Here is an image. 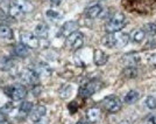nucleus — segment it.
Returning <instances> with one entry per match:
<instances>
[{"label":"nucleus","mask_w":156,"mask_h":124,"mask_svg":"<svg viewBox=\"0 0 156 124\" xmlns=\"http://www.w3.org/2000/svg\"><path fill=\"white\" fill-rule=\"evenodd\" d=\"M129 41V35L126 33H110L103 38V45L111 48H122Z\"/></svg>","instance_id":"nucleus-1"},{"label":"nucleus","mask_w":156,"mask_h":124,"mask_svg":"<svg viewBox=\"0 0 156 124\" xmlns=\"http://www.w3.org/2000/svg\"><path fill=\"white\" fill-rule=\"evenodd\" d=\"M126 25V18L122 13H117L114 14L108 22L106 24L105 29L107 33H117L119 31H121Z\"/></svg>","instance_id":"nucleus-2"},{"label":"nucleus","mask_w":156,"mask_h":124,"mask_svg":"<svg viewBox=\"0 0 156 124\" xmlns=\"http://www.w3.org/2000/svg\"><path fill=\"white\" fill-rule=\"evenodd\" d=\"M83 43H84V36H83L82 33L78 32V31L73 32L66 38V47L72 49V51L79 49L80 47L83 46Z\"/></svg>","instance_id":"nucleus-3"},{"label":"nucleus","mask_w":156,"mask_h":124,"mask_svg":"<svg viewBox=\"0 0 156 124\" xmlns=\"http://www.w3.org/2000/svg\"><path fill=\"white\" fill-rule=\"evenodd\" d=\"M20 40H21V43L25 45L26 47H28V48L35 49V48H37L40 46L39 38L30 32H21Z\"/></svg>","instance_id":"nucleus-4"},{"label":"nucleus","mask_w":156,"mask_h":124,"mask_svg":"<svg viewBox=\"0 0 156 124\" xmlns=\"http://www.w3.org/2000/svg\"><path fill=\"white\" fill-rule=\"evenodd\" d=\"M98 88H99V82L96 81V80H93V81L87 82L86 85H82V87L79 88L78 95H79V97H82V98H87V97H90V96H92L94 92H97Z\"/></svg>","instance_id":"nucleus-5"},{"label":"nucleus","mask_w":156,"mask_h":124,"mask_svg":"<svg viewBox=\"0 0 156 124\" xmlns=\"http://www.w3.org/2000/svg\"><path fill=\"white\" fill-rule=\"evenodd\" d=\"M103 105L106 109V111H108V112H117V111L121 109V101L117 96L111 95V96H107V97L104 98Z\"/></svg>","instance_id":"nucleus-6"},{"label":"nucleus","mask_w":156,"mask_h":124,"mask_svg":"<svg viewBox=\"0 0 156 124\" xmlns=\"http://www.w3.org/2000/svg\"><path fill=\"white\" fill-rule=\"evenodd\" d=\"M7 95L12 98L13 101H21L26 97L27 89L21 85H16L13 87H9L7 90Z\"/></svg>","instance_id":"nucleus-7"},{"label":"nucleus","mask_w":156,"mask_h":124,"mask_svg":"<svg viewBox=\"0 0 156 124\" xmlns=\"http://www.w3.org/2000/svg\"><path fill=\"white\" fill-rule=\"evenodd\" d=\"M20 76L22 78V81H25L26 83L30 85H36L39 83V75L33 69H23L20 74Z\"/></svg>","instance_id":"nucleus-8"},{"label":"nucleus","mask_w":156,"mask_h":124,"mask_svg":"<svg viewBox=\"0 0 156 124\" xmlns=\"http://www.w3.org/2000/svg\"><path fill=\"white\" fill-rule=\"evenodd\" d=\"M47 114V109L44 105H36V107H34L32 109V111L29 112V118H30V121L33 122H40L41 121V118L43 117L44 115Z\"/></svg>","instance_id":"nucleus-9"},{"label":"nucleus","mask_w":156,"mask_h":124,"mask_svg":"<svg viewBox=\"0 0 156 124\" xmlns=\"http://www.w3.org/2000/svg\"><path fill=\"white\" fill-rule=\"evenodd\" d=\"M122 61L127 67H136L140 62V56L137 53H127L122 56Z\"/></svg>","instance_id":"nucleus-10"},{"label":"nucleus","mask_w":156,"mask_h":124,"mask_svg":"<svg viewBox=\"0 0 156 124\" xmlns=\"http://www.w3.org/2000/svg\"><path fill=\"white\" fill-rule=\"evenodd\" d=\"M78 29V24L76 21H69V22H65L64 25L61 28V34L63 36H69L70 34H72L73 32H76Z\"/></svg>","instance_id":"nucleus-11"},{"label":"nucleus","mask_w":156,"mask_h":124,"mask_svg":"<svg viewBox=\"0 0 156 124\" xmlns=\"http://www.w3.org/2000/svg\"><path fill=\"white\" fill-rule=\"evenodd\" d=\"M93 61L97 66H104L108 61V55L100 49H96L93 53Z\"/></svg>","instance_id":"nucleus-12"},{"label":"nucleus","mask_w":156,"mask_h":124,"mask_svg":"<svg viewBox=\"0 0 156 124\" xmlns=\"http://www.w3.org/2000/svg\"><path fill=\"white\" fill-rule=\"evenodd\" d=\"M13 5L18 7L22 13H28V12H32L34 9L33 4H30L27 0H13Z\"/></svg>","instance_id":"nucleus-13"},{"label":"nucleus","mask_w":156,"mask_h":124,"mask_svg":"<svg viewBox=\"0 0 156 124\" xmlns=\"http://www.w3.org/2000/svg\"><path fill=\"white\" fill-rule=\"evenodd\" d=\"M101 115V111L99 108H90L89 110L86 111V118H87V122L90 123H96L99 121Z\"/></svg>","instance_id":"nucleus-14"},{"label":"nucleus","mask_w":156,"mask_h":124,"mask_svg":"<svg viewBox=\"0 0 156 124\" xmlns=\"http://www.w3.org/2000/svg\"><path fill=\"white\" fill-rule=\"evenodd\" d=\"M101 11H103V7L100 6V5H98V4H96V5H92V6H90L87 9H86L85 15H86L87 18L93 19V18L99 17L100 13H101Z\"/></svg>","instance_id":"nucleus-15"},{"label":"nucleus","mask_w":156,"mask_h":124,"mask_svg":"<svg viewBox=\"0 0 156 124\" xmlns=\"http://www.w3.org/2000/svg\"><path fill=\"white\" fill-rule=\"evenodd\" d=\"M146 38V33L143 29L141 28H136V29H133L132 33H130V39L133 40L134 42H137V43H140V42H142L143 40Z\"/></svg>","instance_id":"nucleus-16"},{"label":"nucleus","mask_w":156,"mask_h":124,"mask_svg":"<svg viewBox=\"0 0 156 124\" xmlns=\"http://www.w3.org/2000/svg\"><path fill=\"white\" fill-rule=\"evenodd\" d=\"M48 32H49V27L47 26L46 24H39L36 28H35V35L37 38H47L48 35Z\"/></svg>","instance_id":"nucleus-17"},{"label":"nucleus","mask_w":156,"mask_h":124,"mask_svg":"<svg viewBox=\"0 0 156 124\" xmlns=\"http://www.w3.org/2000/svg\"><path fill=\"white\" fill-rule=\"evenodd\" d=\"M0 38L4 39H12L13 38V32L12 29L6 25H0Z\"/></svg>","instance_id":"nucleus-18"},{"label":"nucleus","mask_w":156,"mask_h":124,"mask_svg":"<svg viewBox=\"0 0 156 124\" xmlns=\"http://www.w3.org/2000/svg\"><path fill=\"white\" fill-rule=\"evenodd\" d=\"M14 53L15 55H18L20 58H26L28 55V51H27V47L22 43H18L14 47Z\"/></svg>","instance_id":"nucleus-19"},{"label":"nucleus","mask_w":156,"mask_h":124,"mask_svg":"<svg viewBox=\"0 0 156 124\" xmlns=\"http://www.w3.org/2000/svg\"><path fill=\"white\" fill-rule=\"evenodd\" d=\"M139 100V92L136 90H129L125 95V102L126 103H134Z\"/></svg>","instance_id":"nucleus-20"},{"label":"nucleus","mask_w":156,"mask_h":124,"mask_svg":"<svg viewBox=\"0 0 156 124\" xmlns=\"http://www.w3.org/2000/svg\"><path fill=\"white\" fill-rule=\"evenodd\" d=\"M34 72L36 73L37 75H42V76H48V75H50L51 72H50V69L47 67L46 65H39L35 69H34Z\"/></svg>","instance_id":"nucleus-21"},{"label":"nucleus","mask_w":156,"mask_h":124,"mask_svg":"<svg viewBox=\"0 0 156 124\" xmlns=\"http://www.w3.org/2000/svg\"><path fill=\"white\" fill-rule=\"evenodd\" d=\"M72 94V87L69 85H65L62 87V89L59 90V96L62 98H69Z\"/></svg>","instance_id":"nucleus-22"},{"label":"nucleus","mask_w":156,"mask_h":124,"mask_svg":"<svg viewBox=\"0 0 156 124\" xmlns=\"http://www.w3.org/2000/svg\"><path fill=\"white\" fill-rule=\"evenodd\" d=\"M124 75L127 78H134L137 76V69L136 67H127L124 69Z\"/></svg>","instance_id":"nucleus-23"},{"label":"nucleus","mask_w":156,"mask_h":124,"mask_svg":"<svg viewBox=\"0 0 156 124\" xmlns=\"http://www.w3.org/2000/svg\"><path fill=\"white\" fill-rule=\"evenodd\" d=\"M143 31H144V33H146L147 35L154 36V35H156V25L155 24H153V22L146 24V26H144V28H143Z\"/></svg>","instance_id":"nucleus-24"},{"label":"nucleus","mask_w":156,"mask_h":124,"mask_svg":"<svg viewBox=\"0 0 156 124\" xmlns=\"http://www.w3.org/2000/svg\"><path fill=\"white\" fill-rule=\"evenodd\" d=\"M33 108H34V107H33L32 102H22V104L20 105L19 110L21 114H28V115H29V112L32 111Z\"/></svg>","instance_id":"nucleus-25"},{"label":"nucleus","mask_w":156,"mask_h":124,"mask_svg":"<svg viewBox=\"0 0 156 124\" xmlns=\"http://www.w3.org/2000/svg\"><path fill=\"white\" fill-rule=\"evenodd\" d=\"M46 14L47 18L52 20V21H56V20L61 19V13H58L57 11H54V9H48Z\"/></svg>","instance_id":"nucleus-26"},{"label":"nucleus","mask_w":156,"mask_h":124,"mask_svg":"<svg viewBox=\"0 0 156 124\" xmlns=\"http://www.w3.org/2000/svg\"><path fill=\"white\" fill-rule=\"evenodd\" d=\"M146 104H147V107H148L149 109L154 110L156 108V98L154 97V96H148L147 100H146Z\"/></svg>","instance_id":"nucleus-27"},{"label":"nucleus","mask_w":156,"mask_h":124,"mask_svg":"<svg viewBox=\"0 0 156 124\" xmlns=\"http://www.w3.org/2000/svg\"><path fill=\"white\" fill-rule=\"evenodd\" d=\"M9 14H11L12 17H14V18H18V17H20V15L22 14V12H21V11H20L16 6L12 5V6H11V8H9Z\"/></svg>","instance_id":"nucleus-28"},{"label":"nucleus","mask_w":156,"mask_h":124,"mask_svg":"<svg viewBox=\"0 0 156 124\" xmlns=\"http://www.w3.org/2000/svg\"><path fill=\"white\" fill-rule=\"evenodd\" d=\"M147 61H148L149 66H151V67H156V54H151V55H149Z\"/></svg>","instance_id":"nucleus-29"},{"label":"nucleus","mask_w":156,"mask_h":124,"mask_svg":"<svg viewBox=\"0 0 156 124\" xmlns=\"http://www.w3.org/2000/svg\"><path fill=\"white\" fill-rule=\"evenodd\" d=\"M13 109V105L11 104V103H7L5 107H2V114H8V112H11V110Z\"/></svg>","instance_id":"nucleus-30"},{"label":"nucleus","mask_w":156,"mask_h":124,"mask_svg":"<svg viewBox=\"0 0 156 124\" xmlns=\"http://www.w3.org/2000/svg\"><path fill=\"white\" fill-rule=\"evenodd\" d=\"M147 124H156V115L150 116L149 119H148V122H147Z\"/></svg>","instance_id":"nucleus-31"},{"label":"nucleus","mask_w":156,"mask_h":124,"mask_svg":"<svg viewBox=\"0 0 156 124\" xmlns=\"http://www.w3.org/2000/svg\"><path fill=\"white\" fill-rule=\"evenodd\" d=\"M61 1H62V0H50L51 5H54V6H58L59 4H61Z\"/></svg>","instance_id":"nucleus-32"},{"label":"nucleus","mask_w":156,"mask_h":124,"mask_svg":"<svg viewBox=\"0 0 156 124\" xmlns=\"http://www.w3.org/2000/svg\"><path fill=\"white\" fill-rule=\"evenodd\" d=\"M4 121H5V115H4L2 112H0V123L4 122Z\"/></svg>","instance_id":"nucleus-33"},{"label":"nucleus","mask_w":156,"mask_h":124,"mask_svg":"<svg viewBox=\"0 0 156 124\" xmlns=\"http://www.w3.org/2000/svg\"><path fill=\"white\" fill-rule=\"evenodd\" d=\"M120 124H130V123L128 122V121H121V122H120Z\"/></svg>","instance_id":"nucleus-34"},{"label":"nucleus","mask_w":156,"mask_h":124,"mask_svg":"<svg viewBox=\"0 0 156 124\" xmlns=\"http://www.w3.org/2000/svg\"><path fill=\"white\" fill-rule=\"evenodd\" d=\"M0 124H11L9 122H7V121H4V122H1Z\"/></svg>","instance_id":"nucleus-35"},{"label":"nucleus","mask_w":156,"mask_h":124,"mask_svg":"<svg viewBox=\"0 0 156 124\" xmlns=\"http://www.w3.org/2000/svg\"><path fill=\"white\" fill-rule=\"evenodd\" d=\"M77 124H89L87 122H77Z\"/></svg>","instance_id":"nucleus-36"}]
</instances>
